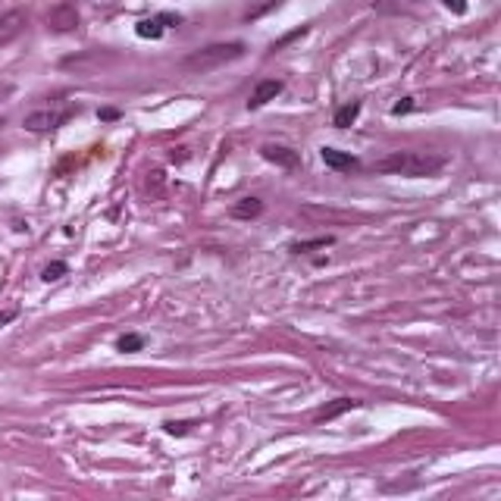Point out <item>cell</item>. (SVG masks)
Masks as SVG:
<instances>
[{
  "mask_svg": "<svg viewBox=\"0 0 501 501\" xmlns=\"http://www.w3.org/2000/svg\"><path fill=\"white\" fill-rule=\"evenodd\" d=\"M110 63H116V56L113 54H104V50H85V54L63 56L60 69L75 72V75H94V72H100L104 66H110Z\"/></svg>",
  "mask_w": 501,
  "mask_h": 501,
  "instance_id": "3957f363",
  "label": "cell"
},
{
  "mask_svg": "<svg viewBox=\"0 0 501 501\" xmlns=\"http://www.w3.org/2000/svg\"><path fill=\"white\" fill-rule=\"evenodd\" d=\"M260 154H263V160H269L273 166H279V169H298L301 166V154H298V150L282 148V144H263Z\"/></svg>",
  "mask_w": 501,
  "mask_h": 501,
  "instance_id": "52a82bcc",
  "label": "cell"
},
{
  "mask_svg": "<svg viewBox=\"0 0 501 501\" xmlns=\"http://www.w3.org/2000/svg\"><path fill=\"white\" fill-rule=\"evenodd\" d=\"M417 6V0H376V10L388 13V16H398V13H411Z\"/></svg>",
  "mask_w": 501,
  "mask_h": 501,
  "instance_id": "4fadbf2b",
  "label": "cell"
},
{
  "mask_svg": "<svg viewBox=\"0 0 501 501\" xmlns=\"http://www.w3.org/2000/svg\"><path fill=\"white\" fill-rule=\"evenodd\" d=\"M6 94H13V85H0V100H3Z\"/></svg>",
  "mask_w": 501,
  "mask_h": 501,
  "instance_id": "603a6c76",
  "label": "cell"
},
{
  "mask_svg": "<svg viewBox=\"0 0 501 501\" xmlns=\"http://www.w3.org/2000/svg\"><path fill=\"white\" fill-rule=\"evenodd\" d=\"M229 213L235 219H257L263 213V200L260 198H241V200H235V204H232Z\"/></svg>",
  "mask_w": 501,
  "mask_h": 501,
  "instance_id": "30bf717a",
  "label": "cell"
},
{
  "mask_svg": "<svg viewBox=\"0 0 501 501\" xmlns=\"http://www.w3.org/2000/svg\"><path fill=\"white\" fill-rule=\"evenodd\" d=\"M3 125H6V119H3V116H0V129H3Z\"/></svg>",
  "mask_w": 501,
  "mask_h": 501,
  "instance_id": "cb8c5ba5",
  "label": "cell"
},
{
  "mask_svg": "<svg viewBox=\"0 0 501 501\" xmlns=\"http://www.w3.org/2000/svg\"><path fill=\"white\" fill-rule=\"evenodd\" d=\"M357 116H360V104H357V100H351V104L338 106V110H335V119H332V122H335L338 129H348V125L354 122Z\"/></svg>",
  "mask_w": 501,
  "mask_h": 501,
  "instance_id": "7c38bea8",
  "label": "cell"
},
{
  "mask_svg": "<svg viewBox=\"0 0 501 501\" xmlns=\"http://www.w3.org/2000/svg\"><path fill=\"white\" fill-rule=\"evenodd\" d=\"M166 432L169 436H182V432H188V423H166Z\"/></svg>",
  "mask_w": 501,
  "mask_h": 501,
  "instance_id": "ffe728a7",
  "label": "cell"
},
{
  "mask_svg": "<svg viewBox=\"0 0 501 501\" xmlns=\"http://www.w3.org/2000/svg\"><path fill=\"white\" fill-rule=\"evenodd\" d=\"M332 241H335L332 235H319V238H310V241H298V244H292V250H294V254H304V250H313V248H329Z\"/></svg>",
  "mask_w": 501,
  "mask_h": 501,
  "instance_id": "9a60e30c",
  "label": "cell"
},
{
  "mask_svg": "<svg viewBox=\"0 0 501 501\" xmlns=\"http://www.w3.org/2000/svg\"><path fill=\"white\" fill-rule=\"evenodd\" d=\"M244 50H248V47H244L241 41L207 44V47L191 50V54L179 63V69H182V72H188V75H204V72H213V69L225 66V63L238 60V56H244Z\"/></svg>",
  "mask_w": 501,
  "mask_h": 501,
  "instance_id": "7a4b0ae2",
  "label": "cell"
},
{
  "mask_svg": "<svg viewBox=\"0 0 501 501\" xmlns=\"http://www.w3.org/2000/svg\"><path fill=\"white\" fill-rule=\"evenodd\" d=\"M442 154H429V150H395V154L382 157L373 163V173H388V175H407V179H420V175H432L445 166Z\"/></svg>",
  "mask_w": 501,
  "mask_h": 501,
  "instance_id": "6da1fadb",
  "label": "cell"
},
{
  "mask_svg": "<svg viewBox=\"0 0 501 501\" xmlns=\"http://www.w3.org/2000/svg\"><path fill=\"white\" fill-rule=\"evenodd\" d=\"M141 335H122L119 338V351H141Z\"/></svg>",
  "mask_w": 501,
  "mask_h": 501,
  "instance_id": "e0dca14e",
  "label": "cell"
},
{
  "mask_svg": "<svg viewBox=\"0 0 501 501\" xmlns=\"http://www.w3.org/2000/svg\"><path fill=\"white\" fill-rule=\"evenodd\" d=\"M75 110H66V113H56V110H35L29 113V116L22 119V125L29 132H47V129H56V125H63L69 116H72Z\"/></svg>",
  "mask_w": 501,
  "mask_h": 501,
  "instance_id": "8992f818",
  "label": "cell"
},
{
  "mask_svg": "<svg viewBox=\"0 0 501 501\" xmlns=\"http://www.w3.org/2000/svg\"><path fill=\"white\" fill-rule=\"evenodd\" d=\"M442 6L445 10H451V13H457V16L467 13V0H442Z\"/></svg>",
  "mask_w": 501,
  "mask_h": 501,
  "instance_id": "ac0fdd59",
  "label": "cell"
},
{
  "mask_svg": "<svg viewBox=\"0 0 501 501\" xmlns=\"http://www.w3.org/2000/svg\"><path fill=\"white\" fill-rule=\"evenodd\" d=\"M13 319H16V310H0V326H6V323H13Z\"/></svg>",
  "mask_w": 501,
  "mask_h": 501,
  "instance_id": "44dd1931",
  "label": "cell"
},
{
  "mask_svg": "<svg viewBox=\"0 0 501 501\" xmlns=\"http://www.w3.org/2000/svg\"><path fill=\"white\" fill-rule=\"evenodd\" d=\"M319 157H323V163L329 169H354L357 160L351 154H344V150H335V148H323L319 150Z\"/></svg>",
  "mask_w": 501,
  "mask_h": 501,
  "instance_id": "8fae6325",
  "label": "cell"
},
{
  "mask_svg": "<svg viewBox=\"0 0 501 501\" xmlns=\"http://www.w3.org/2000/svg\"><path fill=\"white\" fill-rule=\"evenodd\" d=\"M25 25H29V10H22V6H13V10L0 13V47H10L25 31Z\"/></svg>",
  "mask_w": 501,
  "mask_h": 501,
  "instance_id": "5b68a950",
  "label": "cell"
},
{
  "mask_svg": "<svg viewBox=\"0 0 501 501\" xmlns=\"http://www.w3.org/2000/svg\"><path fill=\"white\" fill-rule=\"evenodd\" d=\"M354 407H360V401H357V398H335L332 404H326L323 411H317V413H313V423H317V426H323V423H329V420L342 417V413L354 411Z\"/></svg>",
  "mask_w": 501,
  "mask_h": 501,
  "instance_id": "9c48e42d",
  "label": "cell"
},
{
  "mask_svg": "<svg viewBox=\"0 0 501 501\" xmlns=\"http://www.w3.org/2000/svg\"><path fill=\"white\" fill-rule=\"evenodd\" d=\"M279 94H282V81H279V79H263V81H257L254 94H250V100H248V110H260V106H267L269 100H276Z\"/></svg>",
  "mask_w": 501,
  "mask_h": 501,
  "instance_id": "ba28073f",
  "label": "cell"
},
{
  "mask_svg": "<svg viewBox=\"0 0 501 501\" xmlns=\"http://www.w3.org/2000/svg\"><path fill=\"white\" fill-rule=\"evenodd\" d=\"M135 35L138 38H160L163 35V19H144V22L135 25Z\"/></svg>",
  "mask_w": 501,
  "mask_h": 501,
  "instance_id": "5bb4252c",
  "label": "cell"
},
{
  "mask_svg": "<svg viewBox=\"0 0 501 501\" xmlns=\"http://www.w3.org/2000/svg\"><path fill=\"white\" fill-rule=\"evenodd\" d=\"M97 116H100V119H116V116H119V110H110V106H106V110H100Z\"/></svg>",
  "mask_w": 501,
  "mask_h": 501,
  "instance_id": "7402d4cb",
  "label": "cell"
},
{
  "mask_svg": "<svg viewBox=\"0 0 501 501\" xmlns=\"http://www.w3.org/2000/svg\"><path fill=\"white\" fill-rule=\"evenodd\" d=\"M63 273H66V263H63V260H56V263H50V267H44L41 279H44V282H54V279H60Z\"/></svg>",
  "mask_w": 501,
  "mask_h": 501,
  "instance_id": "2e32d148",
  "label": "cell"
},
{
  "mask_svg": "<svg viewBox=\"0 0 501 501\" xmlns=\"http://www.w3.org/2000/svg\"><path fill=\"white\" fill-rule=\"evenodd\" d=\"M411 110H413V100H411V97L398 100V104L392 106V113H395V116H401V113H411Z\"/></svg>",
  "mask_w": 501,
  "mask_h": 501,
  "instance_id": "d6986e66",
  "label": "cell"
},
{
  "mask_svg": "<svg viewBox=\"0 0 501 501\" xmlns=\"http://www.w3.org/2000/svg\"><path fill=\"white\" fill-rule=\"evenodd\" d=\"M79 6L72 3V0H60V3H54L47 10V29L56 31V35H69V31L79 29Z\"/></svg>",
  "mask_w": 501,
  "mask_h": 501,
  "instance_id": "277c9868",
  "label": "cell"
}]
</instances>
